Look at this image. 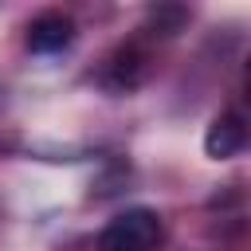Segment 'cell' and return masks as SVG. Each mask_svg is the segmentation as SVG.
I'll list each match as a JSON object with an SVG mask.
<instances>
[{
    "label": "cell",
    "mask_w": 251,
    "mask_h": 251,
    "mask_svg": "<svg viewBox=\"0 0 251 251\" xmlns=\"http://www.w3.org/2000/svg\"><path fill=\"white\" fill-rule=\"evenodd\" d=\"M161 243H165L161 216L153 208H126L102 227L94 251H161Z\"/></svg>",
    "instance_id": "6da1fadb"
},
{
    "label": "cell",
    "mask_w": 251,
    "mask_h": 251,
    "mask_svg": "<svg viewBox=\"0 0 251 251\" xmlns=\"http://www.w3.org/2000/svg\"><path fill=\"white\" fill-rule=\"evenodd\" d=\"M71 39H75V24H71V16H63V12H43V16H35L31 27H27V47H31L35 55H55V51H63Z\"/></svg>",
    "instance_id": "7a4b0ae2"
},
{
    "label": "cell",
    "mask_w": 251,
    "mask_h": 251,
    "mask_svg": "<svg viewBox=\"0 0 251 251\" xmlns=\"http://www.w3.org/2000/svg\"><path fill=\"white\" fill-rule=\"evenodd\" d=\"M243 145H247V126H243V118L239 114H220L212 126H208V133H204V149H208V157H216V161H227V157H235V153H243Z\"/></svg>",
    "instance_id": "3957f363"
}]
</instances>
